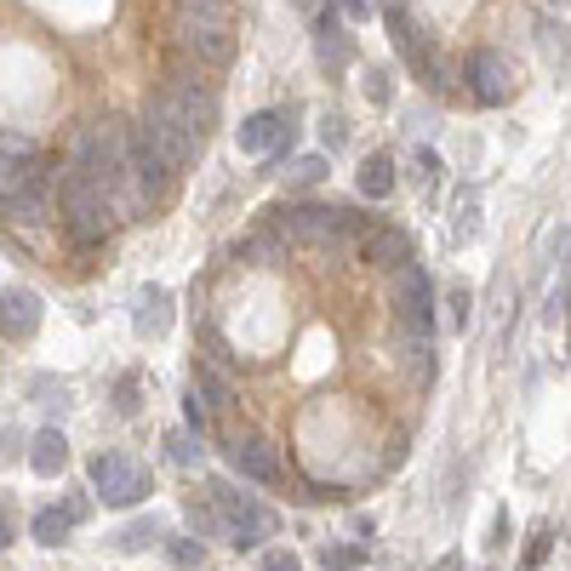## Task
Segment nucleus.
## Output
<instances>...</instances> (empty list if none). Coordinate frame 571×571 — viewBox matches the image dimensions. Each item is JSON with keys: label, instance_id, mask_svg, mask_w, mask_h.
I'll return each instance as SVG.
<instances>
[{"label": "nucleus", "instance_id": "f257e3e1", "mask_svg": "<svg viewBox=\"0 0 571 571\" xmlns=\"http://www.w3.org/2000/svg\"><path fill=\"white\" fill-rule=\"evenodd\" d=\"M52 201H58V217H63V229H69L74 246H104L115 235V223H120V206L97 183L74 178V171H58Z\"/></svg>", "mask_w": 571, "mask_h": 571}, {"label": "nucleus", "instance_id": "f03ea898", "mask_svg": "<svg viewBox=\"0 0 571 571\" xmlns=\"http://www.w3.org/2000/svg\"><path fill=\"white\" fill-rule=\"evenodd\" d=\"M52 189L58 183H52V171H46L40 155L0 166V217L23 223V229H35V223L52 217Z\"/></svg>", "mask_w": 571, "mask_h": 571}, {"label": "nucleus", "instance_id": "7ed1b4c3", "mask_svg": "<svg viewBox=\"0 0 571 571\" xmlns=\"http://www.w3.org/2000/svg\"><path fill=\"white\" fill-rule=\"evenodd\" d=\"M269 217H275V229L286 240H314V246H326V252H343L355 235H366V217L349 212V206H314V201H304V206H286V212H269Z\"/></svg>", "mask_w": 571, "mask_h": 571}, {"label": "nucleus", "instance_id": "20e7f679", "mask_svg": "<svg viewBox=\"0 0 571 571\" xmlns=\"http://www.w3.org/2000/svg\"><path fill=\"white\" fill-rule=\"evenodd\" d=\"M138 143H148V148H155V155H160L171 171L194 166V155H201V138H194V127L183 120V109L171 104L166 92H155V97H148L143 127H138Z\"/></svg>", "mask_w": 571, "mask_h": 571}, {"label": "nucleus", "instance_id": "39448f33", "mask_svg": "<svg viewBox=\"0 0 571 571\" xmlns=\"http://www.w3.org/2000/svg\"><path fill=\"white\" fill-rule=\"evenodd\" d=\"M178 52L194 63L235 58V17L229 12H178Z\"/></svg>", "mask_w": 571, "mask_h": 571}, {"label": "nucleus", "instance_id": "423d86ee", "mask_svg": "<svg viewBox=\"0 0 571 571\" xmlns=\"http://www.w3.org/2000/svg\"><path fill=\"white\" fill-rule=\"evenodd\" d=\"M86 475H92V491H97L109 509H132V503H143L148 491H155V486H148V475H143V468H138L127 452H97Z\"/></svg>", "mask_w": 571, "mask_h": 571}, {"label": "nucleus", "instance_id": "0eeeda50", "mask_svg": "<svg viewBox=\"0 0 571 571\" xmlns=\"http://www.w3.org/2000/svg\"><path fill=\"white\" fill-rule=\"evenodd\" d=\"M394 309H401L406 337H417V343L435 337V281H429V269L406 263L401 275H394Z\"/></svg>", "mask_w": 571, "mask_h": 571}, {"label": "nucleus", "instance_id": "6e6552de", "mask_svg": "<svg viewBox=\"0 0 571 571\" xmlns=\"http://www.w3.org/2000/svg\"><path fill=\"white\" fill-rule=\"evenodd\" d=\"M171 104L183 109V120L194 127V138L206 143V132L217 127V92L201 81V69H189V63H171V74H166V86H160Z\"/></svg>", "mask_w": 571, "mask_h": 571}, {"label": "nucleus", "instance_id": "1a4fd4ad", "mask_svg": "<svg viewBox=\"0 0 571 571\" xmlns=\"http://www.w3.org/2000/svg\"><path fill=\"white\" fill-rule=\"evenodd\" d=\"M463 74H468L475 104H486V109H498V104H509V97H514V69H509L503 52H491V46H486V52H468Z\"/></svg>", "mask_w": 571, "mask_h": 571}, {"label": "nucleus", "instance_id": "9d476101", "mask_svg": "<svg viewBox=\"0 0 571 571\" xmlns=\"http://www.w3.org/2000/svg\"><path fill=\"white\" fill-rule=\"evenodd\" d=\"M40 332V297L29 286H12V292H0V337H12V343H29Z\"/></svg>", "mask_w": 571, "mask_h": 571}, {"label": "nucleus", "instance_id": "9b49d317", "mask_svg": "<svg viewBox=\"0 0 571 571\" xmlns=\"http://www.w3.org/2000/svg\"><path fill=\"white\" fill-rule=\"evenodd\" d=\"M229 463H235V475L258 480V486H281V457H275V445L258 440V435L229 440Z\"/></svg>", "mask_w": 571, "mask_h": 571}, {"label": "nucleus", "instance_id": "f8f14e48", "mask_svg": "<svg viewBox=\"0 0 571 571\" xmlns=\"http://www.w3.org/2000/svg\"><path fill=\"white\" fill-rule=\"evenodd\" d=\"M314 52H320V63H326L332 74H337V69H349L355 40H349V29H343L337 7H320V17H314Z\"/></svg>", "mask_w": 571, "mask_h": 571}, {"label": "nucleus", "instance_id": "ddd939ff", "mask_svg": "<svg viewBox=\"0 0 571 571\" xmlns=\"http://www.w3.org/2000/svg\"><path fill=\"white\" fill-rule=\"evenodd\" d=\"M360 252L371 269H389V275H401V269L412 263V235L406 229H366Z\"/></svg>", "mask_w": 571, "mask_h": 571}, {"label": "nucleus", "instance_id": "4468645a", "mask_svg": "<svg viewBox=\"0 0 571 571\" xmlns=\"http://www.w3.org/2000/svg\"><path fill=\"white\" fill-rule=\"evenodd\" d=\"M132 332L138 337H166L171 332V292L166 286H143L132 304Z\"/></svg>", "mask_w": 571, "mask_h": 571}, {"label": "nucleus", "instance_id": "2eb2a0df", "mask_svg": "<svg viewBox=\"0 0 571 571\" xmlns=\"http://www.w3.org/2000/svg\"><path fill=\"white\" fill-rule=\"evenodd\" d=\"M63 463H69V440H63V429H40V435L29 440V468L52 480Z\"/></svg>", "mask_w": 571, "mask_h": 571}, {"label": "nucleus", "instance_id": "dca6fc26", "mask_svg": "<svg viewBox=\"0 0 571 571\" xmlns=\"http://www.w3.org/2000/svg\"><path fill=\"white\" fill-rule=\"evenodd\" d=\"M355 183H360V194H371V201H389V194H394V160L383 155V148H378V155H366Z\"/></svg>", "mask_w": 571, "mask_h": 571}, {"label": "nucleus", "instance_id": "f3484780", "mask_svg": "<svg viewBox=\"0 0 571 571\" xmlns=\"http://www.w3.org/2000/svg\"><path fill=\"white\" fill-rule=\"evenodd\" d=\"M29 532H35V543H46V549H58V543H63L74 526L63 520V509H40V514L29 520Z\"/></svg>", "mask_w": 571, "mask_h": 571}, {"label": "nucleus", "instance_id": "a211bd4d", "mask_svg": "<svg viewBox=\"0 0 571 571\" xmlns=\"http://www.w3.org/2000/svg\"><path fill=\"white\" fill-rule=\"evenodd\" d=\"M366 560H371L366 543H326V549H320V566H326V571H355Z\"/></svg>", "mask_w": 571, "mask_h": 571}, {"label": "nucleus", "instance_id": "6ab92c4d", "mask_svg": "<svg viewBox=\"0 0 571 571\" xmlns=\"http://www.w3.org/2000/svg\"><path fill=\"white\" fill-rule=\"evenodd\" d=\"M160 537H166L160 520H132V526L115 537V549H120V555H138V549H148V543H160Z\"/></svg>", "mask_w": 571, "mask_h": 571}, {"label": "nucleus", "instance_id": "aec40b11", "mask_svg": "<svg viewBox=\"0 0 571 571\" xmlns=\"http://www.w3.org/2000/svg\"><path fill=\"white\" fill-rule=\"evenodd\" d=\"M320 178H326V155H304V160L286 166V183H292V189H314Z\"/></svg>", "mask_w": 571, "mask_h": 571}, {"label": "nucleus", "instance_id": "412c9836", "mask_svg": "<svg viewBox=\"0 0 571 571\" xmlns=\"http://www.w3.org/2000/svg\"><path fill=\"white\" fill-rule=\"evenodd\" d=\"M183 424H189V435H206L212 429V406H206V394L189 383V394H183Z\"/></svg>", "mask_w": 571, "mask_h": 571}, {"label": "nucleus", "instance_id": "4be33fe9", "mask_svg": "<svg viewBox=\"0 0 571 571\" xmlns=\"http://www.w3.org/2000/svg\"><path fill=\"white\" fill-rule=\"evenodd\" d=\"M166 457L178 463V468H189L194 457H201V445H194V435H189V429H171V435H166Z\"/></svg>", "mask_w": 571, "mask_h": 571}, {"label": "nucleus", "instance_id": "5701e85b", "mask_svg": "<svg viewBox=\"0 0 571 571\" xmlns=\"http://www.w3.org/2000/svg\"><path fill=\"white\" fill-rule=\"evenodd\" d=\"M549 549H555V532H549V526H537L532 543H526V560H520V571H537L543 560H549Z\"/></svg>", "mask_w": 571, "mask_h": 571}, {"label": "nucleus", "instance_id": "b1692460", "mask_svg": "<svg viewBox=\"0 0 571 571\" xmlns=\"http://www.w3.org/2000/svg\"><path fill=\"white\" fill-rule=\"evenodd\" d=\"M166 549H171V560H178V566H206V543L201 537H171Z\"/></svg>", "mask_w": 571, "mask_h": 571}, {"label": "nucleus", "instance_id": "393cba45", "mask_svg": "<svg viewBox=\"0 0 571 571\" xmlns=\"http://www.w3.org/2000/svg\"><path fill=\"white\" fill-rule=\"evenodd\" d=\"M366 97L383 109L389 97H394V74H389V69H366Z\"/></svg>", "mask_w": 571, "mask_h": 571}, {"label": "nucleus", "instance_id": "a878e982", "mask_svg": "<svg viewBox=\"0 0 571 571\" xmlns=\"http://www.w3.org/2000/svg\"><path fill=\"white\" fill-rule=\"evenodd\" d=\"M475 212H480V194H475V189H468V194H457V223H452V229H457V240H463V235H475Z\"/></svg>", "mask_w": 571, "mask_h": 571}, {"label": "nucleus", "instance_id": "bb28decb", "mask_svg": "<svg viewBox=\"0 0 571 571\" xmlns=\"http://www.w3.org/2000/svg\"><path fill=\"white\" fill-rule=\"evenodd\" d=\"M189 526L217 537V532H223V520H217V509H212V503H194V498H189Z\"/></svg>", "mask_w": 571, "mask_h": 571}, {"label": "nucleus", "instance_id": "cd10ccee", "mask_svg": "<svg viewBox=\"0 0 571 571\" xmlns=\"http://www.w3.org/2000/svg\"><path fill=\"white\" fill-rule=\"evenodd\" d=\"M29 394H40V406H58V412L69 406V389H63V383H52V378H35V383H29Z\"/></svg>", "mask_w": 571, "mask_h": 571}, {"label": "nucleus", "instance_id": "c85d7f7f", "mask_svg": "<svg viewBox=\"0 0 571 571\" xmlns=\"http://www.w3.org/2000/svg\"><path fill=\"white\" fill-rule=\"evenodd\" d=\"M417 183H424V189L440 183V155H435V148H424V143H417Z\"/></svg>", "mask_w": 571, "mask_h": 571}, {"label": "nucleus", "instance_id": "c756f323", "mask_svg": "<svg viewBox=\"0 0 571 571\" xmlns=\"http://www.w3.org/2000/svg\"><path fill=\"white\" fill-rule=\"evenodd\" d=\"M320 143H326V148H343V143H349V120H343V115H326V120H320Z\"/></svg>", "mask_w": 571, "mask_h": 571}, {"label": "nucleus", "instance_id": "7c9ffc66", "mask_svg": "<svg viewBox=\"0 0 571 571\" xmlns=\"http://www.w3.org/2000/svg\"><path fill=\"white\" fill-rule=\"evenodd\" d=\"M115 412H120V417H132V412H138V378H132V371L115 383Z\"/></svg>", "mask_w": 571, "mask_h": 571}, {"label": "nucleus", "instance_id": "2f4dec72", "mask_svg": "<svg viewBox=\"0 0 571 571\" xmlns=\"http://www.w3.org/2000/svg\"><path fill=\"white\" fill-rule=\"evenodd\" d=\"M58 509H63V520H69V526H81V520H92V498H86V491H69V498H63Z\"/></svg>", "mask_w": 571, "mask_h": 571}, {"label": "nucleus", "instance_id": "473e14b6", "mask_svg": "<svg viewBox=\"0 0 571 571\" xmlns=\"http://www.w3.org/2000/svg\"><path fill=\"white\" fill-rule=\"evenodd\" d=\"M337 7V17H355V23H366L371 12H378V0H332Z\"/></svg>", "mask_w": 571, "mask_h": 571}, {"label": "nucleus", "instance_id": "72a5a7b5", "mask_svg": "<svg viewBox=\"0 0 571 571\" xmlns=\"http://www.w3.org/2000/svg\"><path fill=\"white\" fill-rule=\"evenodd\" d=\"M566 320V269H560V281L549 286V326H560Z\"/></svg>", "mask_w": 571, "mask_h": 571}, {"label": "nucleus", "instance_id": "f704fd0d", "mask_svg": "<svg viewBox=\"0 0 571 571\" xmlns=\"http://www.w3.org/2000/svg\"><path fill=\"white\" fill-rule=\"evenodd\" d=\"M258 571H304V560H297V555H286V549H269Z\"/></svg>", "mask_w": 571, "mask_h": 571}, {"label": "nucleus", "instance_id": "c9c22d12", "mask_svg": "<svg viewBox=\"0 0 571 571\" xmlns=\"http://www.w3.org/2000/svg\"><path fill=\"white\" fill-rule=\"evenodd\" d=\"M468 309H475V304H468V286H457L452 292V326L457 332H468Z\"/></svg>", "mask_w": 571, "mask_h": 571}, {"label": "nucleus", "instance_id": "e433bc0d", "mask_svg": "<svg viewBox=\"0 0 571 571\" xmlns=\"http://www.w3.org/2000/svg\"><path fill=\"white\" fill-rule=\"evenodd\" d=\"M178 12H229V0H178Z\"/></svg>", "mask_w": 571, "mask_h": 571}, {"label": "nucleus", "instance_id": "4c0bfd02", "mask_svg": "<svg viewBox=\"0 0 571 571\" xmlns=\"http://www.w3.org/2000/svg\"><path fill=\"white\" fill-rule=\"evenodd\" d=\"M509 543V509H498V520H491V549H503Z\"/></svg>", "mask_w": 571, "mask_h": 571}, {"label": "nucleus", "instance_id": "58836bf2", "mask_svg": "<svg viewBox=\"0 0 571 571\" xmlns=\"http://www.w3.org/2000/svg\"><path fill=\"white\" fill-rule=\"evenodd\" d=\"M7 543H12V503L0 498V549H7Z\"/></svg>", "mask_w": 571, "mask_h": 571}, {"label": "nucleus", "instance_id": "ea45409f", "mask_svg": "<svg viewBox=\"0 0 571 571\" xmlns=\"http://www.w3.org/2000/svg\"><path fill=\"white\" fill-rule=\"evenodd\" d=\"M543 7H549V12H566V0H543Z\"/></svg>", "mask_w": 571, "mask_h": 571}]
</instances>
